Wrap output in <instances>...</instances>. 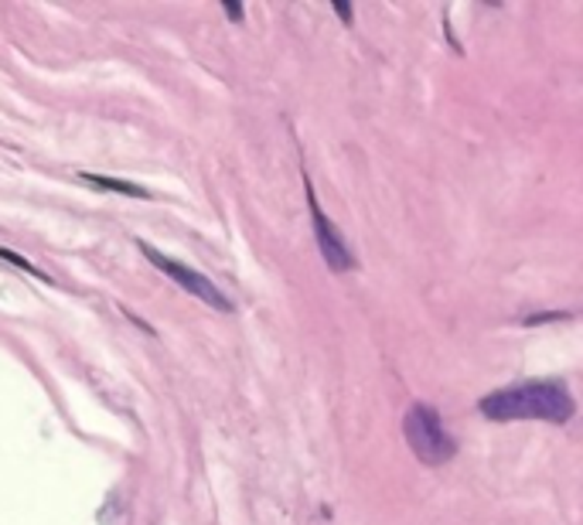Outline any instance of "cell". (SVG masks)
<instances>
[{
  "label": "cell",
  "instance_id": "6da1fadb",
  "mask_svg": "<svg viewBox=\"0 0 583 525\" xmlns=\"http://www.w3.org/2000/svg\"><path fill=\"white\" fill-rule=\"evenodd\" d=\"M478 409L488 420L498 423H515V420H546V423H567L573 417V396L563 382L536 379V382H519L512 390L488 393Z\"/></svg>",
  "mask_w": 583,
  "mask_h": 525
},
{
  "label": "cell",
  "instance_id": "5b68a950",
  "mask_svg": "<svg viewBox=\"0 0 583 525\" xmlns=\"http://www.w3.org/2000/svg\"><path fill=\"white\" fill-rule=\"evenodd\" d=\"M86 184L93 188H106V191H117V195H127V199H151V191L141 188V184H130V181H117V178H106V175H79Z\"/></svg>",
  "mask_w": 583,
  "mask_h": 525
},
{
  "label": "cell",
  "instance_id": "277c9868",
  "mask_svg": "<svg viewBox=\"0 0 583 525\" xmlns=\"http://www.w3.org/2000/svg\"><path fill=\"white\" fill-rule=\"evenodd\" d=\"M308 208H311V223H314V236H318V246H321V256H324V263L335 270V273H342V270H348L352 266V253H348V246H345V239L331 229V223H328V215L321 212V205H318V199H314V188L308 184Z\"/></svg>",
  "mask_w": 583,
  "mask_h": 525
},
{
  "label": "cell",
  "instance_id": "3957f363",
  "mask_svg": "<svg viewBox=\"0 0 583 525\" xmlns=\"http://www.w3.org/2000/svg\"><path fill=\"white\" fill-rule=\"evenodd\" d=\"M141 246V253L164 273V276H171L175 284H181L191 297H199V300H205L209 308H215V311H233V300L222 294L205 273H199V270H191V266H185L181 260H171V256H164V253H157L154 246H147V242H136Z\"/></svg>",
  "mask_w": 583,
  "mask_h": 525
},
{
  "label": "cell",
  "instance_id": "52a82bcc",
  "mask_svg": "<svg viewBox=\"0 0 583 525\" xmlns=\"http://www.w3.org/2000/svg\"><path fill=\"white\" fill-rule=\"evenodd\" d=\"M222 11H226V17H233V21H242V8L239 4H229V0H226V4H222Z\"/></svg>",
  "mask_w": 583,
  "mask_h": 525
},
{
  "label": "cell",
  "instance_id": "ba28073f",
  "mask_svg": "<svg viewBox=\"0 0 583 525\" xmlns=\"http://www.w3.org/2000/svg\"><path fill=\"white\" fill-rule=\"evenodd\" d=\"M335 14H342V17L348 21V17H352V8H348V4H335Z\"/></svg>",
  "mask_w": 583,
  "mask_h": 525
},
{
  "label": "cell",
  "instance_id": "8992f818",
  "mask_svg": "<svg viewBox=\"0 0 583 525\" xmlns=\"http://www.w3.org/2000/svg\"><path fill=\"white\" fill-rule=\"evenodd\" d=\"M0 256H4V260H11L14 266H21L24 273H32V276H45V273H41L38 266H32V263H27V260H21L17 253H8V250H4V246H0Z\"/></svg>",
  "mask_w": 583,
  "mask_h": 525
},
{
  "label": "cell",
  "instance_id": "7a4b0ae2",
  "mask_svg": "<svg viewBox=\"0 0 583 525\" xmlns=\"http://www.w3.org/2000/svg\"><path fill=\"white\" fill-rule=\"evenodd\" d=\"M403 433H406V444L409 451L420 457L424 464L437 467V464H448L457 448H454V440L451 433L440 427V417H437V409L427 406V403H416L409 406L406 413V420H403Z\"/></svg>",
  "mask_w": 583,
  "mask_h": 525
}]
</instances>
